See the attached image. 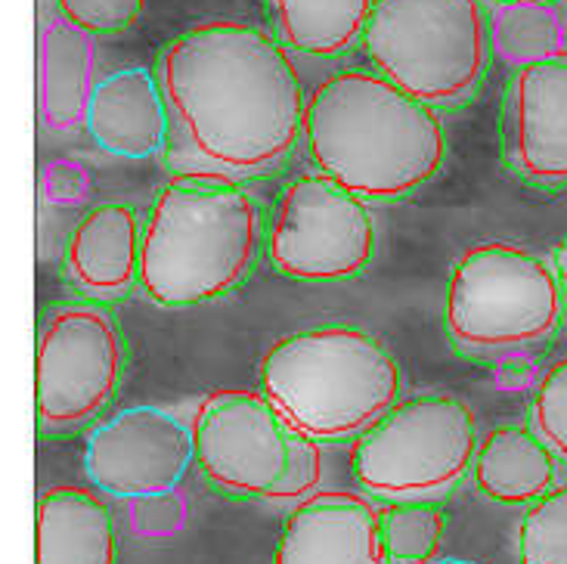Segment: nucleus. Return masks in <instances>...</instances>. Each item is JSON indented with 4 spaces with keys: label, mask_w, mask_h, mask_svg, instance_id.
<instances>
[{
    "label": "nucleus",
    "mask_w": 567,
    "mask_h": 564,
    "mask_svg": "<svg viewBox=\"0 0 567 564\" xmlns=\"http://www.w3.org/2000/svg\"><path fill=\"white\" fill-rule=\"evenodd\" d=\"M155 78L168 103L174 174L255 177L305 137V88L286 47L258 25L215 19L177 34Z\"/></svg>",
    "instance_id": "1"
},
{
    "label": "nucleus",
    "mask_w": 567,
    "mask_h": 564,
    "mask_svg": "<svg viewBox=\"0 0 567 564\" xmlns=\"http://www.w3.org/2000/svg\"><path fill=\"white\" fill-rule=\"evenodd\" d=\"M305 137L317 171L382 202L429 184L446 158V131L434 106L379 72L322 78L307 100Z\"/></svg>",
    "instance_id": "2"
},
{
    "label": "nucleus",
    "mask_w": 567,
    "mask_h": 564,
    "mask_svg": "<svg viewBox=\"0 0 567 564\" xmlns=\"http://www.w3.org/2000/svg\"><path fill=\"white\" fill-rule=\"evenodd\" d=\"M267 239L258 202L227 177L174 174L143 224L140 289L158 307L230 295Z\"/></svg>",
    "instance_id": "3"
},
{
    "label": "nucleus",
    "mask_w": 567,
    "mask_h": 564,
    "mask_svg": "<svg viewBox=\"0 0 567 564\" xmlns=\"http://www.w3.org/2000/svg\"><path fill=\"white\" fill-rule=\"evenodd\" d=\"M261 394L313 441L360 438L400 400V369L357 326H317L279 338L261 363Z\"/></svg>",
    "instance_id": "4"
},
{
    "label": "nucleus",
    "mask_w": 567,
    "mask_h": 564,
    "mask_svg": "<svg viewBox=\"0 0 567 564\" xmlns=\"http://www.w3.org/2000/svg\"><path fill=\"white\" fill-rule=\"evenodd\" d=\"M375 72L429 106H456L481 88L493 19L481 0H375L363 31Z\"/></svg>",
    "instance_id": "5"
},
{
    "label": "nucleus",
    "mask_w": 567,
    "mask_h": 564,
    "mask_svg": "<svg viewBox=\"0 0 567 564\" xmlns=\"http://www.w3.org/2000/svg\"><path fill=\"white\" fill-rule=\"evenodd\" d=\"M565 305L553 264L522 245L484 243L453 264L444 322L462 351L506 353L555 336Z\"/></svg>",
    "instance_id": "6"
},
{
    "label": "nucleus",
    "mask_w": 567,
    "mask_h": 564,
    "mask_svg": "<svg viewBox=\"0 0 567 564\" xmlns=\"http://www.w3.org/2000/svg\"><path fill=\"white\" fill-rule=\"evenodd\" d=\"M475 453V416L460 397L413 394L357 438L351 472L382 500H431L472 472Z\"/></svg>",
    "instance_id": "7"
},
{
    "label": "nucleus",
    "mask_w": 567,
    "mask_h": 564,
    "mask_svg": "<svg viewBox=\"0 0 567 564\" xmlns=\"http://www.w3.org/2000/svg\"><path fill=\"white\" fill-rule=\"evenodd\" d=\"M124 376V338L109 307L62 301L38 336L34 403L47 431L87 425L118 394Z\"/></svg>",
    "instance_id": "8"
},
{
    "label": "nucleus",
    "mask_w": 567,
    "mask_h": 564,
    "mask_svg": "<svg viewBox=\"0 0 567 564\" xmlns=\"http://www.w3.org/2000/svg\"><path fill=\"white\" fill-rule=\"evenodd\" d=\"M267 258L301 283H338L363 274L375 255L367 198L322 171L295 177L267 224Z\"/></svg>",
    "instance_id": "9"
},
{
    "label": "nucleus",
    "mask_w": 567,
    "mask_h": 564,
    "mask_svg": "<svg viewBox=\"0 0 567 564\" xmlns=\"http://www.w3.org/2000/svg\"><path fill=\"white\" fill-rule=\"evenodd\" d=\"M193 453L215 488L236 496H264L286 481L295 431L258 391H217L193 416Z\"/></svg>",
    "instance_id": "10"
},
{
    "label": "nucleus",
    "mask_w": 567,
    "mask_h": 564,
    "mask_svg": "<svg viewBox=\"0 0 567 564\" xmlns=\"http://www.w3.org/2000/svg\"><path fill=\"white\" fill-rule=\"evenodd\" d=\"M193 453V428L162 407H131L96 428L84 465L112 496H146L181 488Z\"/></svg>",
    "instance_id": "11"
},
{
    "label": "nucleus",
    "mask_w": 567,
    "mask_h": 564,
    "mask_svg": "<svg viewBox=\"0 0 567 564\" xmlns=\"http://www.w3.org/2000/svg\"><path fill=\"white\" fill-rule=\"evenodd\" d=\"M503 155L527 184L567 186V57L518 65L503 96Z\"/></svg>",
    "instance_id": "12"
},
{
    "label": "nucleus",
    "mask_w": 567,
    "mask_h": 564,
    "mask_svg": "<svg viewBox=\"0 0 567 564\" xmlns=\"http://www.w3.org/2000/svg\"><path fill=\"white\" fill-rule=\"evenodd\" d=\"M274 564H388L379 509L353 490H317L291 509Z\"/></svg>",
    "instance_id": "13"
},
{
    "label": "nucleus",
    "mask_w": 567,
    "mask_h": 564,
    "mask_svg": "<svg viewBox=\"0 0 567 564\" xmlns=\"http://www.w3.org/2000/svg\"><path fill=\"white\" fill-rule=\"evenodd\" d=\"M87 131L100 150L124 158L168 150L171 119L158 78L150 69H118L93 91Z\"/></svg>",
    "instance_id": "14"
},
{
    "label": "nucleus",
    "mask_w": 567,
    "mask_h": 564,
    "mask_svg": "<svg viewBox=\"0 0 567 564\" xmlns=\"http://www.w3.org/2000/svg\"><path fill=\"white\" fill-rule=\"evenodd\" d=\"M143 227L134 208L106 202L84 214L65 245V274L87 298H118L140 283Z\"/></svg>",
    "instance_id": "15"
},
{
    "label": "nucleus",
    "mask_w": 567,
    "mask_h": 564,
    "mask_svg": "<svg viewBox=\"0 0 567 564\" xmlns=\"http://www.w3.org/2000/svg\"><path fill=\"white\" fill-rule=\"evenodd\" d=\"M96 44L91 31L65 16H50L38 34V119L50 134H72L87 124L96 91Z\"/></svg>",
    "instance_id": "16"
},
{
    "label": "nucleus",
    "mask_w": 567,
    "mask_h": 564,
    "mask_svg": "<svg viewBox=\"0 0 567 564\" xmlns=\"http://www.w3.org/2000/svg\"><path fill=\"white\" fill-rule=\"evenodd\" d=\"M115 521L100 493L72 484L41 493L34 564H115Z\"/></svg>",
    "instance_id": "17"
},
{
    "label": "nucleus",
    "mask_w": 567,
    "mask_h": 564,
    "mask_svg": "<svg viewBox=\"0 0 567 564\" xmlns=\"http://www.w3.org/2000/svg\"><path fill=\"white\" fill-rule=\"evenodd\" d=\"M555 462L549 443L534 428L499 425L477 443L472 474L493 503L530 505L555 488Z\"/></svg>",
    "instance_id": "18"
},
{
    "label": "nucleus",
    "mask_w": 567,
    "mask_h": 564,
    "mask_svg": "<svg viewBox=\"0 0 567 564\" xmlns=\"http://www.w3.org/2000/svg\"><path fill=\"white\" fill-rule=\"evenodd\" d=\"M277 41L307 57H338L363 41L375 0H267Z\"/></svg>",
    "instance_id": "19"
},
{
    "label": "nucleus",
    "mask_w": 567,
    "mask_h": 564,
    "mask_svg": "<svg viewBox=\"0 0 567 564\" xmlns=\"http://www.w3.org/2000/svg\"><path fill=\"white\" fill-rule=\"evenodd\" d=\"M388 564H434L444 546V512L431 500H388L379 509Z\"/></svg>",
    "instance_id": "20"
},
{
    "label": "nucleus",
    "mask_w": 567,
    "mask_h": 564,
    "mask_svg": "<svg viewBox=\"0 0 567 564\" xmlns=\"http://www.w3.org/2000/svg\"><path fill=\"white\" fill-rule=\"evenodd\" d=\"M493 44L506 60L527 62L567 57L565 22L549 3L543 7H499L493 19Z\"/></svg>",
    "instance_id": "21"
},
{
    "label": "nucleus",
    "mask_w": 567,
    "mask_h": 564,
    "mask_svg": "<svg viewBox=\"0 0 567 564\" xmlns=\"http://www.w3.org/2000/svg\"><path fill=\"white\" fill-rule=\"evenodd\" d=\"M518 564H567V484L527 505L518 527Z\"/></svg>",
    "instance_id": "22"
},
{
    "label": "nucleus",
    "mask_w": 567,
    "mask_h": 564,
    "mask_svg": "<svg viewBox=\"0 0 567 564\" xmlns=\"http://www.w3.org/2000/svg\"><path fill=\"white\" fill-rule=\"evenodd\" d=\"M530 428L549 443L558 462L567 465V357L543 372L530 403Z\"/></svg>",
    "instance_id": "23"
},
{
    "label": "nucleus",
    "mask_w": 567,
    "mask_h": 564,
    "mask_svg": "<svg viewBox=\"0 0 567 564\" xmlns=\"http://www.w3.org/2000/svg\"><path fill=\"white\" fill-rule=\"evenodd\" d=\"M186 515V493L181 488L158 490V493H146V496H134L131 509H127V524L137 536L146 540H165L184 531Z\"/></svg>",
    "instance_id": "24"
},
{
    "label": "nucleus",
    "mask_w": 567,
    "mask_h": 564,
    "mask_svg": "<svg viewBox=\"0 0 567 564\" xmlns=\"http://www.w3.org/2000/svg\"><path fill=\"white\" fill-rule=\"evenodd\" d=\"M60 16L91 34L131 29L143 16L146 0H56Z\"/></svg>",
    "instance_id": "25"
},
{
    "label": "nucleus",
    "mask_w": 567,
    "mask_h": 564,
    "mask_svg": "<svg viewBox=\"0 0 567 564\" xmlns=\"http://www.w3.org/2000/svg\"><path fill=\"white\" fill-rule=\"evenodd\" d=\"M322 481V450L320 441L305 438L295 431V453L286 481L270 493V503H301L307 496H313Z\"/></svg>",
    "instance_id": "26"
},
{
    "label": "nucleus",
    "mask_w": 567,
    "mask_h": 564,
    "mask_svg": "<svg viewBox=\"0 0 567 564\" xmlns=\"http://www.w3.org/2000/svg\"><path fill=\"white\" fill-rule=\"evenodd\" d=\"M530 381H534V363L524 357H506L496 369V384L503 391H524L530 388Z\"/></svg>",
    "instance_id": "27"
},
{
    "label": "nucleus",
    "mask_w": 567,
    "mask_h": 564,
    "mask_svg": "<svg viewBox=\"0 0 567 564\" xmlns=\"http://www.w3.org/2000/svg\"><path fill=\"white\" fill-rule=\"evenodd\" d=\"M553 270L555 276H558V286H561V291H565V298H567V233L561 236V243L555 245Z\"/></svg>",
    "instance_id": "28"
},
{
    "label": "nucleus",
    "mask_w": 567,
    "mask_h": 564,
    "mask_svg": "<svg viewBox=\"0 0 567 564\" xmlns=\"http://www.w3.org/2000/svg\"><path fill=\"white\" fill-rule=\"evenodd\" d=\"M499 7H543V3H553V0H496Z\"/></svg>",
    "instance_id": "29"
},
{
    "label": "nucleus",
    "mask_w": 567,
    "mask_h": 564,
    "mask_svg": "<svg viewBox=\"0 0 567 564\" xmlns=\"http://www.w3.org/2000/svg\"><path fill=\"white\" fill-rule=\"evenodd\" d=\"M434 564H472V562H460V558H444V562H434Z\"/></svg>",
    "instance_id": "30"
}]
</instances>
